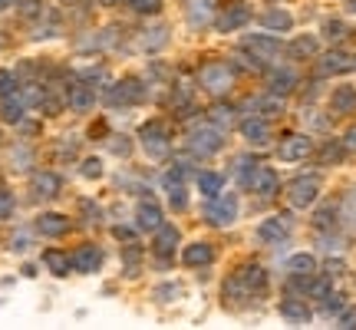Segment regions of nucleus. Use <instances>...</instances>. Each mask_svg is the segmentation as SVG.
I'll use <instances>...</instances> for the list:
<instances>
[{
  "mask_svg": "<svg viewBox=\"0 0 356 330\" xmlns=\"http://www.w3.org/2000/svg\"><path fill=\"white\" fill-rule=\"evenodd\" d=\"M310 152H314V142H310V136H304V132H291V136H284L277 146V155L284 162H304V159H310Z\"/></svg>",
  "mask_w": 356,
  "mask_h": 330,
  "instance_id": "7",
  "label": "nucleus"
},
{
  "mask_svg": "<svg viewBox=\"0 0 356 330\" xmlns=\"http://www.w3.org/2000/svg\"><path fill=\"white\" fill-rule=\"evenodd\" d=\"M83 175H86V178H99L102 175V162H99V159H86V162H83Z\"/></svg>",
  "mask_w": 356,
  "mask_h": 330,
  "instance_id": "43",
  "label": "nucleus"
},
{
  "mask_svg": "<svg viewBox=\"0 0 356 330\" xmlns=\"http://www.w3.org/2000/svg\"><path fill=\"white\" fill-rule=\"evenodd\" d=\"M333 113H356V86H337L330 96Z\"/></svg>",
  "mask_w": 356,
  "mask_h": 330,
  "instance_id": "21",
  "label": "nucleus"
},
{
  "mask_svg": "<svg viewBox=\"0 0 356 330\" xmlns=\"http://www.w3.org/2000/svg\"><path fill=\"white\" fill-rule=\"evenodd\" d=\"M267 288V271L261 265H244L238 267V274L225 284V297H238V294H244V297H257V294H264Z\"/></svg>",
  "mask_w": 356,
  "mask_h": 330,
  "instance_id": "1",
  "label": "nucleus"
},
{
  "mask_svg": "<svg viewBox=\"0 0 356 330\" xmlns=\"http://www.w3.org/2000/svg\"><path fill=\"white\" fill-rule=\"evenodd\" d=\"M261 24H264L267 30H274V33H284V30L293 26V17L287 10H267L264 17H261Z\"/></svg>",
  "mask_w": 356,
  "mask_h": 330,
  "instance_id": "28",
  "label": "nucleus"
},
{
  "mask_svg": "<svg viewBox=\"0 0 356 330\" xmlns=\"http://www.w3.org/2000/svg\"><path fill=\"white\" fill-rule=\"evenodd\" d=\"M122 265H126L129 274H139V265H142V251H139V244H129L126 251H122Z\"/></svg>",
  "mask_w": 356,
  "mask_h": 330,
  "instance_id": "34",
  "label": "nucleus"
},
{
  "mask_svg": "<svg viewBox=\"0 0 356 330\" xmlns=\"http://www.w3.org/2000/svg\"><path fill=\"white\" fill-rule=\"evenodd\" d=\"M320 311H323V314H337V311H343V294H330V291H327V301L320 304Z\"/></svg>",
  "mask_w": 356,
  "mask_h": 330,
  "instance_id": "39",
  "label": "nucleus"
},
{
  "mask_svg": "<svg viewBox=\"0 0 356 330\" xmlns=\"http://www.w3.org/2000/svg\"><path fill=\"white\" fill-rule=\"evenodd\" d=\"M204 218H208V225H215V228H228L231 221L238 218V198L231 195V191H218L215 198L208 202V208H204Z\"/></svg>",
  "mask_w": 356,
  "mask_h": 330,
  "instance_id": "3",
  "label": "nucleus"
},
{
  "mask_svg": "<svg viewBox=\"0 0 356 330\" xmlns=\"http://www.w3.org/2000/svg\"><path fill=\"white\" fill-rule=\"evenodd\" d=\"M136 225H139L142 231H155V228H159V225H162V208H159V202H152V198H142L139 212H136Z\"/></svg>",
  "mask_w": 356,
  "mask_h": 330,
  "instance_id": "16",
  "label": "nucleus"
},
{
  "mask_svg": "<svg viewBox=\"0 0 356 330\" xmlns=\"http://www.w3.org/2000/svg\"><path fill=\"white\" fill-rule=\"evenodd\" d=\"M248 20H251V10H248L244 3H231V7H225V10L218 13L215 30L218 33H234V30H241Z\"/></svg>",
  "mask_w": 356,
  "mask_h": 330,
  "instance_id": "11",
  "label": "nucleus"
},
{
  "mask_svg": "<svg viewBox=\"0 0 356 330\" xmlns=\"http://www.w3.org/2000/svg\"><path fill=\"white\" fill-rule=\"evenodd\" d=\"M317 50H320V43H317V37H310V33H304V37H297L291 43L293 60H310V56H317Z\"/></svg>",
  "mask_w": 356,
  "mask_h": 330,
  "instance_id": "25",
  "label": "nucleus"
},
{
  "mask_svg": "<svg viewBox=\"0 0 356 330\" xmlns=\"http://www.w3.org/2000/svg\"><path fill=\"white\" fill-rule=\"evenodd\" d=\"M168 205L175 212H185L188 208V191H185V182H168Z\"/></svg>",
  "mask_w": 356,
  "mask_h": 330,
  "instance_id": "33",
  "label": "nucleus"
},
{
  "mask_svg": "<svg viewBox=\"0 0 356 330\" xmlns=\"http://www.w3.org/2000/svg\"><path fill=\"white\" fill-rule=\"evenodd\" d=\"M350 10H353V13H356V0H353V3H350Z\"/></svg>",
  "mask_w": 356,
  "mask_h": 330,
  "instance_id": "50",
  "label": "nucleus"
},
{
  "mask_svg": "<svg viewBox=\"0 0 356 330\" xmlns=\"http://www.w3.org/2000/svg\"><path fill=\"white\" fill-rule=\"evenodd\" d=\"M26 248V238L24 235H17V238H13V251H24Z\"/></svg>",
  "mask_w": 356,
  "mask_h": 330,
  "instance_id": "48",
  "label": "nucleus"
},
{
  "mask_svg": "<svg viewBox=\"0 0 356 330\" xmlns=\"http://www.w3.org/2000/svg\"><path fill=\"white\" fill-rule=\"evenodd\" d=\"M13 212V198H10V191H3L0 189V218H10Z\"/></svg>",
  "mask_w": 356,
  "mask_h": 330,
  "instance_id": "44",
  "label": "nucleus"
},
{
  "mask_svg": "<svg viewBox=\"0 0 356 330\" xmlns=\"http://www.w3.org/2000/svg\"><path fill=\"white\" fill-rule=\"evenodd\" d=\"M13 86H17V79H13V73H7V70H0V96H10Z\"/></svg>",
  "mask_w": 356,
  "mask_h": 330,
  "instance_id": "42",
  "label": "nucleus"
},
{
  "mask_svg": "<svg viewBox=\"0 0 356 330\" xmlns=\"http://www.w3.org/2000/svg\"><path fill=\"white\" fill-rule=\"evenodd\" d=\"M323 37H330V40L346 37V26L340 20H323Z\"/></svg>",
  "mask_w": 356,
  "mask_h": 330,
  "instance_id": "40",
  "label": "nucleus"
},
{
  "mask_svg": "<svg viewBox=\"0 0 356 330\" xmlns=\"http://www.w3.org/2000/svg\"><path fill=\"white\" fill-rule=\"evenodd\" d=\"M340 271H343V261H330L327 265V274H340Z\"/></svg>",
  "mask_w": 356,
  "mask_h": 330,
  "instance_id": "47",
  "label": "nucleus"
},
{
  "mask_svg": "<svg viewBox=\"0 0 356 330\" xmlns=\"http://www.w3.org/2000/svg\"><path fill=\"white\" fill-rule=\"evenodd\" d=\"M37 231L43 238H63L70 231V218L60 215V212H47V215L37 218Z\"/></svg>",
  "mask_w": 356,
  "mask_h": 330,
  "instance_id": "15",
  "label": "nucleus"
},
{
  "mask_svg": "<svg viewBox=\"0 0 356 330\" xmlns=\"http://www.w3.org/2000/svg\"><path fill=\"white\" fill-rule=\"evenodd\" d=\"M152 248H155V254H159V258H168V254L175 251V248H178V228H175V225H159V228H155Z\"/></svg>",
  "mask_w": 356,
  "mask_h": 330,
  "instance_id": "18",
  "label": "nucleus"
},
{
  "mask_svg": "<svg viewBox=\"0 0 356 330\" xmlns=\"http://www.w3.org/2000/svg\"><path fill=\"white\" fill-rule=\"evenodd\" d=\"M168 294H178L175 284H165V288H155V297H162V301H172Z\"/></svg>",
  "mask_w": 356,
  "mask_h": 330,
  "instance_id": "46",
  "label": "nucleus"
},
{
  "mask_svg": "<svg viewBox=\"0 0 356 330\" xmlns=\"http://www.w3.org/2000/svg\"><path fill=\"white\" fill-rule=\"evenodd\" d=\"M241 136L251 142V146H267V142H270V126H267V119H244Z\"/></svg>",
  "mask_w": 356,
  "mask_h": 330,
  "instance_id": "19",
  "label": "nucleus"
},
{
  "mask_svg": "<svg viewBox=\"0 0 356 330\" xmlns=\"http://www.w3.org/2000/svg\"><path fill=\"white\" fill-rule=\"evenodd\" d=\"M13 3H17V0H0V10H3V7H13Z\"/></svg>",
  "mask_w": 356,
  "mask_h": 330,
  "instance_id": "49",
  "label": "nucleus"
},
{
  "mask_svg": "<svg viewBox=\"0 0 356 330\" xmlns=\"http://www.w3.org/2000/svg\"><path fill=\"white\" fill-rule=\"evenodd\" d=\"M287 235H291V218H287V215L264 218V221L257 225V238H261L264 244H280Z\"/></svg>",
  "mask_w": 356,
  "mask_h": 330,
  "instance_id": "12",
  "label": "nucleus"
},
{
  "mask_svg": "<svg viewBox=\"0 0 356 330\" xmlns=\"http://www.w3.org/2000/svg\"><path fill=\"white\" fill-rule=\"evenodd\" d=\"M211 10H215V0H191L188 3L191 26H204L208 20H211Z\"/></svg>",
  "mask_w": 356,
  "mask_h": 330,
  "instance_id": "27",
  "label": "nucleus"
},
{
  "mask_svg": "<svg viewBox=\"0 0 356 330\" xmlns=\"http://www.w3.org/2000/svg\"><path fill=\"white\" fill-rule=\"evenodd\" d=\"M337 327H343V330H356V307H343V314L337 317Z\"/></svg>",
  "mask_w": 356,
  "mask_h": 330,
  "instance_id": "41",
  "label": "nucleus"
},
{
  "mask_svg": "<svg viewBox=\"0 0 356 330\" xmlns=\"http://www.w3.org/2000/svg\"><path fill=\"white\" fill-rule=\"evenodd\" d=\"M33 195L37 198H56L60 195V178L53 172H37L33 175Z\"/></svg>",
  "mask_w": 356,
  "mask_h": 330,
  "instance_id": "22",
  "label": "nucleus"
},
{
  "mask_svg": "<svg viewBox=\"0 0 356 330\" xmlns=\"http://www.w3.org/2000/svg\"><path fill=\"white\" fill-rule=\"evenodd\" d=\"M317 73L320 77H337V73H353V56L350 53H340V50H330L323 53L317 60Z\"/></svg>",
  "mask_w": 356,
  "mask_h": 330,
  "instance_id": "13",
  "label": "nucleus"
},
{
  "mask_svg": "<svg viewBox=\"0 0 356 330\" xmlns=\"http://www.w3.org/2000/svg\"><path fill=\"white\" fill-rule=\"evenodd\" d=\"M43 265H47V271H50V274L66 278V274H70V267H73V261H70L63 251H43Z\"/></svg>",
  "mask_w": 356,
  "mask_h": 330,
  "instance_id": "26",
  "label": "nucleus"
},
{
  "mask_svg": "<svg viewBox=\"0 0 356 330\" xmlns=\"http://www.w3.org/2000/svg\"><path fill=\"white\" fill-rule=\"evenodd\" d=\"M70 106H73V113H86V109H92V102H96V93L89 86H83V83H76V86H70Z\"/></svg>",
  "mask_w": 356,
  "mask_h": 330,
  "instance_id": "23",
  "label": "nucleus"
},
{
  "mask_svg": "<svg viewBox=\"0 0 356 330\" xmlns=\"http://www.w3.org/2000/svg\"><path fill=\"white\" fill-rule=\"evenodd\" d=\"M343 149H346V152H356V126L346 129V136H343Z\"/></svg>",
  "mask_w": 356,
  "mask_h": 330,
  "instance_id": "45",
  "label": "nucleus"
},
{
  "mask_svg": "<svg viewBox=\"0 0 356 330\" xmlns=\"http://www.w3.org/2000/svg\"><path fill=\"white\" fill-rule=\"evenodd\" d=\"M343 221H350L356 228V189L346 191V198H343Z\"/></svg>",
  "mask_w": 356,
  "mask_h": 330,
  "instance_id": "38",
  "label": "nucleus"
},
{
  "mask_svg": "<svg viewBox=\"0 0 356 330\" xmlns=\"http://www.w3.org/2000/svg\"><path fill=\"white\" fill-rule=\"evenodd\" d=\"M198 83H202L204 93H211V96H225L231 93L234 86V70L228 63H204L198 70Z\"/></svg>",
  "mask_w": 356,
  "mask_h": 330,
  "instance_id": "2",
  "label": "nucleus"
},
{
  "mask_svg": "<svg viewBox=\"0 0 356 330\" xmlns=\"http://www.w3.org/2000/svg\"><path fill=\"white\" fill-rule=\"evenodd\" d=\"M198 189H202L204 198H215L218 191L225 189V178L218 175V172H202V175H198Z\"/></svg>",
  "mask_w": 356,
  "mask_h": 330,
  "instance_id": "31",
  "label": "nucleus"
},
{
  "mask_svg": "<svg viewBox=\"0 0 356 330\" xmlns=\"http://www.w3.org/2000/svg\"><path fill=\"white\" fill-rule=\"evenodd\" d=\"M142 96H145V89H142L139 79H119L115 86H109V96L106 100L113 102V106H132V102H142Z\"/></svg>",
  "mask_w": 356,
  "mask_h": 330,
  "instance_id": "10",
  "label": "nucleus"
},
{
  "mask_svg": "<svg viewBox=\"0 0 356 330\" xmlns=\"http://www.w3.org/2000/svg\"><path fill=\"white\" fill-rule=\"evenodd\" d=\"M337 208H333V205H327V208H320L317 212V218H314V225H317L320 231H327V228H333V225H337Z\"/></svg>",
  "mask_w": 356,
  "mask_h": 330,
  "instance_id": "36",
  "label": "nucleus"
},
{
  "mask_svg": "<svg viewBox=\"0 0 356 330\" xmlns=\"http://www.w3.org/2000/svg\"><path fill=\"white\" fill-rule=\"evenodd\" d=\"M343 142H330V146H327V149H323V152H320V162L323 165H333V162H340V159H343Z\"/></svg>",
  "mask_w": 356,
  "mask_h": 330,
  "instance_id": "35",
  "label": "nucleus"
},
{
  "mask_svg": "<svg viewBox=\"0 0 356 330\" xmlns=\"http://www.w3.org/2000/svg\"><path fill=\"white\" fill-rule=\"evenodd\" d=\"M24 109H26V102L20 100V93H17V96H3V109H0V116H3V119H7V123H20V119H24Z\"/></svg>",
  "mask_w": 356,
  "mask_h": 330,
  "instance_id": "29",
  "label": "nucleus"
},
{
  "mask_svg": "<svg viewBox=\"0 0 356 330\" xmlns=\"http://www.w3.org/2000/svg\"><path fill=\"white\" fill-rule=\"evenodd\" d=\"M181 261H185V267H204L215 261V248L208 242H195L181 251Z\"/></svg>",
  "mask_w": 356,
  "mask_h": 330,
  "instance_id": "17",
  "label": "nucleus"
},
{
  "mask_svg": "<svg viewBox=\"0 0 356 330\" xmlns=\"http://www.w3.org/2000/svg\"><path fill=\"white\" fill-rule=\"evenodd\" d=\"M136 13H159L162 10V0H126Z\"/></svg>",
  "mask_w": 356,
  "mask_h": 330,
  "instance_id": "37",
  "label": "nucleus"
},
{
  "mask_svg": "<svg viewBox=\"0 0 356 330\" xmlns=\"http://www.w3.org/2000/svg\"><path fill=\"white\" fill-rule=\"evenodd\" d=\"M320 195V175H297L287 185V202L293 208H310Z\"/></svg>",
  "mask_w": 356,
  "mask_h": 330,
  "instance_id": "4",
  "label": "nucleus"
},
{
  "mask_svg": "<svg viewBox=\"0 0 356 330\" xmlns=\"http://www.w3.org/2000/svg\"><path fill=\"white\" fill-rule=\"evenodd\" d=\"M244 185L254 191V195H261V198H270V195H277V172L267 168V165H254Z\"/></svg>",
  "mask_w": 356,
  "mask_h": 330,
  "instance_id": "9",
  "label": "nucleus"
},
{
  "mask_svg": "<svg viewBox=\"0 0 356 330\" xmlns=\"http://www.w3.org/2000/svg\"><path fill=\"white\" fill-rule=\"evenodd\" d=\"M139 139H142V149L152 155V159H165L168 155V132L162 123H145Z\"/></svg>",
  "mask_w": 356,
  "mask_h": 330,
  "instance_id": "8",
  "label": "nucleus"
},
{
  "mask_svg": "<svg viewBox=\"0 0 356 330\" xmlns=\"http://www.w3.org/2000/svg\"><path fill=\"white\" fill-rule=\"evenodd\" d=\"M280 314L293 324H307L310 320V307L300 301V297H287V301H280Z\"/></svg>",
  "mask_w": 356,
  "mask_h": 330,
  "instance_id": "24",
  "label": "nucleus"
},
{
  "mask_svg": "<svg viewBox=\"0 0 356 330\" xmlns=\"http://www.w3.org/2000/svg\"><path fill=\"white\" fill-rule=\"evenodd\" d=\"M188 142H191V149L198 155H215L221 146H225V139H221V129L208 119V123H202V126H195L188 132Z\"/></svg>",
  "mask_w": 356,
  "mask_h": 330,
  "instance_id": "5",
  "label": "nucleus"
},
{
  "mask_svg": "<svg viewBox=\"0 0 356 330\" xmlns=\"http://www.w3.org/2000/svg\"><path fill=\"white\" fill-rule=\"evenodd\" d=\"M293 86H297V73H293V70H274V73L267 77V89H270L274 96H287Z\"/></svg>",
  "mask_w": 356,
  "mask_h": 330,
  "instance_id": "20",
  "label": "nucleus"
},
{
  "mask_svg": "<svg viewBox=\"0 0 356 330\" xmlns=\"http://www.w3.org/2000/svg\"><path fill=\"white\" fill-rule=\"evenodd\" d=\"M287 271L291 274H317V258L314 254H293L287 261Z\"/></svg>",
  "mask_w": 356,
  "mask_h": 330,
  "instance_id": "30",
  "label": "nucleus"
},
{
  "mask_svg": "<svg viewBox=\"0 0 356 330\" xmlns=\"http://www.w3.org/2000/svg\"><path fill=\"white\" fill-rule=\"evenodd\" d=\"M70 261H73V267H76L79 274H92V271H99V265H102L99 244H83V248H76Z\"/></svg>",
  "mask_w": 356,
  "mask_h": 330,
  "instance_id": "14",
  "label": "nucleus"
},
{
  "mask_svg": "<svg viewBox=\"0 0 356 330\" xmlns=\"http://www.w3.org/2000/svg\"><path fill=\"white\" fill-rule=\"evenodd\" d=\"M208 119H211L218 129H231V126H234V106H225V102H218V106H211Z\"/></svg>",
  "mask_w": 356,
  "mask_h": 330,
  "instance_id": "32",
  "label": "nucleus"
},
{
  "mask_svg": "<svg viewBox=\"0 0 356 330\" xmlns=\"http://www.w3.org/2000/svg\"><path fill=\"white\" fill-rule=\"evenodd\" d=\"M244 53H251V60H257V63H274L280 53H284V43H280L277 37L257 33V37L244 40Z\"/></svg>",
  "mask_w": 356,
  "mask_h": 330,
  "instance_id": "6",
  "label": "nucleus"
}]
</instances>
